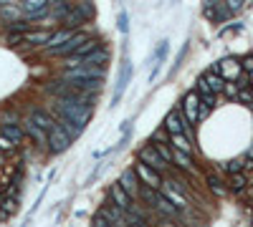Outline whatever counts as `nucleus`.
<instances>
[{
    "mask_svg": "<svg viewBox=\"0 0 253 227\" xmlns=\"http://www.w3.org/2000/svg\"><path fill=\"white\" fill-rule=\"evenodd\" d=\"M69 10H71V3H61V0H53V3H51V13L56 15L58 21H61Z\"/></svg>",
    "mask_w": 253,
    "mask_h": 227,
    "instance_id": "22",
    "label": "nucleus"
},
{
    "mask_svg": "<svg viewBox=\"0 0 253 227\" xmlns=\"http://www.w3.org/2000/svg\"><path fill=\"white\" fill-rule=\"evenodd\" d=\"M21 126H23V131H25L28 136H31V139H33L36 144H41V146H43V144H48V134L43 131L41 126H36V124H33L31 119H25V121H21Z\"/></svg>",
    "mask_w": 253,
    "mask_h": 227,
    "instance_id": "15",
    "label": "nucleus"
},
{
    "mask_svg": "<svg viewBox=\"0 0 253 227\" xmlns=\"http://www.w3.org/2000/svg\"><path fill=\"white\" fill-rule=\"evenodd\" d=\"M127 227H150V225H147V222H142V220H139V222H132V225H127Z\"/></svg>",
    "mask_w": 253,
    "mask_h": 227,
    "instance_id": "34",
    "label": "nucleus"
},
{
    "mask_svg": "<svg viewBox=\"0 0 253 227\" xmlns=\"http://www.w3.org/2000/svg\"><path fill=\"white\" fill-rule=\"evenodd\" d=\"M135 174H137V179H142L150 189H160L162 187V177L155 172V169H150V166H144V164H137V169H135Z\"/></svg>",
    "mask_w": 253,
    "mask_h": 227,
    "instance_id": "8",
    "label": "nucleus"
},
{
    "mask_svg": "<svg viewBox=\"0 0 253 227\" xmlns=\"http://www.w3.org/2000/svg\"><path fill=\"white\" fill-rule=\"evenodd\" d=\"M152 146H155V151L160 154V159L170 166V164H172V149H170L167 144H152Z\"/></svg>",
    "mask_w": 253,
    "mask_h": 227,
    "instance_id": "23",
    "label": "nucleus"
},
{
    "mask_svg": "<svg viewBox=\"0 0 253 227\" xmlns=\"http://www.w3.org/2000/svg\"><path fill=\"white\" fill-rule=\"evenodd\" d=\"M215 71H218V76H220L223 81H226V79H235V76L241 73V63L233 61V58H226V61H220V63H215Z\"/></svg>",
    "mask_w": 253,
    "mask_h": 227,
    "instance_id": "13",
    "label": "nucleus"
},
{
    "mask_svg": "<svg viewBox=\"0 0 253 227\" xmlns=\"http://www.w3.org/2000/svg\"><path fill=\"white\" fill-rule=\"evenodd\" d=\"M0 13L5 18H13L18 23V18H23V10H21V3H0Z\"/></svg>",
    "mask_w": 253,
    "mask_h": 227,
    "instance_id": "20",
    "label": "nucleus"
},
{
    "mask_svg": "<svg viewBox=\"0 0 253 227\" xmlns=\"http://www.w3.org/2000/svg\"><path fill=\"white\" fill-rule=\"evenodd\" d=\"M243 185H246V177H243V174H233V177H230V187H233L235 192H241Z\"/></svg>",
    "mask_w": 253,
    "mask_h": 227,
    "instance_id": "26",
    "label": "nucleus"
},
{
    "mask_svg": "<svg viewBox=\"0 0 253 227\" xmlns=\"http://www.w3.org/2000/svg\"><path fill=\"white\" fill-rule=\"evenodd\" d=\"M198 111H200V99H198V94L195 91H190V94L183 99V119L187 121V124H195L198 121Z\"/></svg>",
    "mask_w": 253,
    "mask_h": 227,
    "instance_id": "6",
    "label": "nucleus"
},
{
    "mask_svg": "<svg viewBox=\"0 0 253 227\" xmlns=\"http://www.w3.org/2000/svg\"><path fill=\"white\" fill-rule=\"evenodd\" d=\"M119 187H122L132 200L135 197H139V185H137V174H135V169H124L122 172V177H119Z\"/></svg>",
    "mask_w": 253,
    "mask_h": 227,
    "instance_id": "11",
    "label": "nucleus"
},
{
    "mask_svg": "<svg viewBox=\"0 0 253 227\" xmlns=\"http://www.w3.org/2000/svg\"><path fill=\"white\" fill-rule=\"evenodd\" d=\"M0 129H3V136L13 146L23 144V126H21V121H18V124H0Z\"/></svg>",
    "mask_w": 253,
    "mask_h": 227,
    "instance_id": "17",
    "label": "nucleus"
},
{
    "mask_svg": "<svg viewBox=\"0 0 253 227\" xmlns=\"http://www.w3.org/2000/svg\"><path fill=\"white\" fill-rule=\"evenodd\" d=\"M69 146H71L69 134L58 126V124H53L51 131H48V149H51V154H61V151H66Z\"/></svg>",
    "mask_w": 253,
    "mask_h": 227,
    "instance_id": "3",
    "label": "nucleus"
},
{
    "mask_svg": "<svg viewBox=\"0 0 253 227\" xmlns=\"http://www.w3.org/2000/svg\"><path fill=\"white\" fill-rule=\"evenodd\" d=\"M162 197L172 205V207H187V197H185V187H183V182H177V179H165L162 182V187H160Z\"/></svg>",
    "mask_w": 253,
    "mask_h": 227,
    "instance_id": "1",
    "label": "nucleus"
},
{
    "mask_svg": "<svg viewBox=\"0 0 253 227\" xmlns=\"http://www.w3.org/2000/svg\"><path fill=\"white\" fill-rule=\"evenodd\" d=\"M226 169H228L230 174H241V169H243V162H241V159H235V162H228V164H226Z\"/></svg>",
    "mask_w": 253,
    "mask_h": 227,
    "instance_id": "27",
    "label": "nucleus"
},
{
    "mask_svg": "<svg viewBox=\"0 0 253 227\" xmlns=\"http://www.w3.org/2000/svg\"><path fill=\"white\" fill-rule=\"evenodd\" d=\"M73 36H76V30H66V28L56 30V33L51 36V41L46 43V53H48V51H53V48H61V45H64V43H69Z\"/></svg>",
    "mask_w": 253,
    "mask_h": 227,
    "instance_id": "16",
    "label": "nucleus"
},
{
    "mask_svg": "<svg viewBox=\"0 0 253 227\" xmlns=\"http://www.w3.org/2000/svg\"><path fill=\"white\" fill-rule=\"evenodd\" d=\"M172 162H175L177 166H183V169H192L190 157H187V154H183V151H172Z\"/></svg>",
    "mask_w": 253,
    "mask_h": 227,
    "instance_id": "24",
    "label": "nucleus"
},
{
    "mask_svg": "<svg viewBox=\"0 0 253 227\" xmlns=\"http://www.w3.org/2000/svg\"><path fill=\"white\" fill-rule=\"evenodd\" d=\"M109 200H112V205L114 207H119L122 212H129L132 209V205H135V200H132V197L119 187V185H114L112 189H109Z\"/></svg>",
    "mask_w": 253,
    "mask_h": 227,
    "instance_id": "9",
    "label": "nucleus"
},
{
    "mask_svg": "<svg viewBox=\"0 0 253 227\" xmlns=\"http://www.w3.org/2000/svg\"><path fill=\"white\" fill-rule=\"evenodd\" d=\"M207 185H210V189H215L218 194H223V192H226V189H223V187H220V179H218V177H213V174H210V177H207Z\"/></svg>",
    "mask_w": 253,
    "mask_h": 227,
    "instance_id": "28",
    "label": "nucleus"
},
{
    "mask_svg": "<svg viewBox=\"0 0 253 227\" xmlns=\"http://www.w3.org/2000/svg\"><path fill=\"white\" fill-rule=\"evenodd\" d=\"M243 68H246L248 73H253V56H248V58H243Z\"/></svg>",
    "mask_w": 253,
    "mask_h": 227,
    "instance_id": "31",
    "label": "nucleus"
},
{
    "mask_svg": "<svg viewBox=\"0 0 253 227\" xmlns=\"http://www.w3.org/2000/svg\"><path fill=\"white\" fill-rule=\"evenodd\" d=\"M84 43H86V36H84V33H76L69 43H64L61 48H53V51H48V53H51V56H66V58H71L73 53H76V51L81 48Z\"/></svg>",
    "mask_w": 253,
    "mask_h": 227,
    "instance_id": "10",
    "label": "nucleus"
},
{
    "mask_svg": "<svg viewBox=\"0 0 253 227\" xmlns=\"http://www.w3.org/2000/svg\"><path fill=\"white\" fill-rule=\"evenodd\" d=\"M28 119H31L36 126H41V129L46 131V134H48V131H51V126L56 124L53 114H51V111H43V109H33V111H31V116H28Z\"/></svg>",
    "mask_w": 253,
    "mask_h": 227,
    "instance_id": "14",
    "label": "nucleus"
},
{
    "mask_svg": "<svg viewBox=\"0 0 253 227\" xmlns=\"http://www.w3.org/2000/svg\"><path fill=\"white\" fill-rule=\"evenodd\" d=\"M200 79L207 83V88H210V94H220V91L223 88H226V81H223L220 79V76H218V71H215V66L210 68V71H207L205 76H200Z\"/></svg>",
    "mask_w": 253,
    "mask_h": 227,
    "instance_id": "18",
    "label": "nucleus"
},
{
    "mask_svg": "<svg viewBox=\"0 0 253 227\" xmlns=\"http://www.w3.org/2000/svg\"><path fill=\"white\" fill-rule=\"evenodd\" d=\"M165 129L170 131V136H177V134H185L187 136V121L183 119L180 111H170L167 119H165Z\"/></svg>",
    "mask_w": 253,
    "mask_h": 227,
    "instance_id": "7",
    "label": "nucleus"
},
{
    "mask_svg": "<svg viewBox=\"0 0 253 227\" xmlns=\"http://www.w3.org/2000/svg\"><path fill=\"white\" fill-rule=\"evenodd\" d=\"M51 30H28V33L23 36V41L25 43H33V45H46L48 41H51Z\"/></svg>",
    "mask_w": 253,
    "mask_h": 227,
    "instance_id": "19",
    "label": "nucleus"
},
{
    "mask_svg": "<svg viewBox=\"0 0 253 227\" xmlns=\"http://www.w3.org/2000/svg\"><path fill=\"white\" fill-rule=\"evenodd\" d=\"M246 157H248V159H253V146H251V149L246 151Z\"/></svg>",
    "mask_w": 253,
    "mask_h": 227,
    "instance_id": "35",
    "label": "nucleus"
},
{
    "mask_svg": "<svg viewBox=\"0 0 253 227\" xmlns=\"http://www.w3.org/2000/svg\"><path fill=\"white\" fill-rule=\"evenodd\" d=\"M116 28H119V33H129V13L127 10H122V13H119L116 15Z\"/></svg>",
    "mask_w": 253,
    "mask_h": 227,
    "instance_id": "25",
    "label": "nucleus"
},
{
    "mask_svg": "<svg viewBox=\"0 0 253 227\" xmlns=\"http://www.w3.org/2000/svg\"><path fill=\"white\" fill-rule=\"evenodd\" d=\"M132 73H135V66H132V61H124L122 71H119V81H116V88H114V99H112V106H116L119 101H122V94H124V88H127V86H129V81H132Z\"/></svg>",
    "mask_w": 253,
    "mask_h": 227,
    "instance_id": "4",
    "label": "nucleus"
},
{
    "mask_svg": "<svg viewBox=\"0 0 253 227\" xmlns=\"http://www.w3.org/2000/svg\"><path fill=\"white\" fill-rule=\"evenodd\" d=\"M170 142L175 144V151H183V154H190L192 151V144L185 134H177V136H170Z\"/></svg>",
    "mask_w": 253,
    "mask_h": 227,
    "instance_id": "21",
    "label": "nucleus"
},
{
    "mask_svg": "<svg viewBox=\"0 0 253 227\" xmlns=\"http://www.w3.org/2000/svg\"><path fill=\"white\" fill-rule=\"evenodd\" d=\"M139 162H142L144 166H150V169H155L157 174H160V172H167V164L160 159V154L155 151V146H144V149L139 151Z\"/></svg>",
    "mask_w": 253,
    "mask_h": 227,
    "instance_id": "5",
    "label": "nucleus"
},
{
    "mask_svg": "<svg viewBox=\"0 0 253 227\" xmlns=\"http://www.w3.org/2000/svg\"><path fill=\"white\" fill-rule=\"evenodd\" d=\"M104 68H92V66H79L71 68L61 81H104Z\"/></svg>",
    "mask_w": 253,
    "mask_h": 227,
    "instance_id": "2",
    "label": "nucleus"
},
{
    "mask_svg": "<svg viewBox=\"0 0 253 227\" xmlns=\"http://www.w3.org/2000/svg\"><path fill=\"white\" fill-rule=\"evenodd\" d=\"M0 149H3V151H13V149H16V146H13L8 139H5V136L3 134H0Z\"/></svg>",
    "mask_w": 253,
    "mask_h": 227,
    "instance_id": "29",
    "label": "nucleus"
},
{
    "mask_svg": "<svg viewBox=\"0 0 253 227\" xmlns=\"http://www.w3.org/2000/svg\"><path fill=\"white\" fill-rule=\"evenodd\" d=\"M0 205H3V197H0Z\"/></svg>",
    "mask_w": 253,
    "mask_h": 227,
    "instance_id": "36",
    "label": "nucleus"
},
{
    "mask_svg": "<svg viewBox=\"0 0 253 227\" xmlns=\"http://www.w3.org/2000/svg\"><path fill=\"white\" fill-rule=\"evenodd\" d=\"M157 227H175V225H172V222H170V220H165V217H162V220H160V225H157Z\"/></svg>",
    "mask_w": 253,
    "mask_h": 227,
    "instance_id": "33",
    "label": "nucleus"
},
{
    "mask_svg": "<svg viewBox=\"0 0 253 227\" xmlns=\"http://www.w3.org/2000/svg\"><path fill=\"white\" fill-rule=\"evenodd\" d=\"M238 99H241V101H253V94H251V91H241Z\"/></svg>",
    "mask_w": 253,
    "mask_h": 227,
    "instance_id": "32",
    "label": "nucleus"
},
{
    "mask_svg": "<svg viewBox=\"0 0 253 227\" xmlns=\"http://www.w3.org/2000/svg\"><path fill=\"white\" fill-rule=\"evenodd\" d=\"M94 227H114V225H109L104 217H99V215H96V217H94Z\"/></svg>",
    "mask_w": 253,
    "mask_h": 227,
    "instance_id": "30",
    "label": "nucleus"
},
{
    "mask_svg": "<svg viewBox=\"0 0 253 227\" xmlns=\"http://www.w3.org/2000/svg\"><path fill=\"white\" fill-rule=\"evenodd\" d=\"M167 51H170V43H167V41H160L157 48H155V53H152V73H150V81H155V76L160 73L162 63H165V58H167Z\"/></svg>",
    "mask_w": 253,
    "mask_h": 227,
    "instance_id": "12",
    "label": "nucleus"
}]
</instances>
